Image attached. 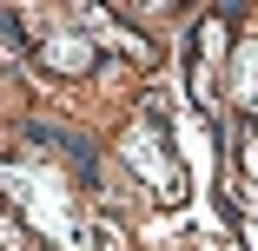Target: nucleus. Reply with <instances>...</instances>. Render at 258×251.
Returning a JSON list of instances; mask_svg holds the SVG:
<instances>
[{
	"label": "nucleus",
	"mask_w": 258,
	"mask_h": 251,
	"mask_svg": "<svg viewBox=\"0 0 258 251\" xmlns=\"http://www.w3.org/2000/svg\"><path fill=\"white\" fill-rule=\"evenodd\" d=\"M238 99H245V106H258V46L245 53V79H238Z\"/></svg>",
	"instance_id": "obj_1"
}]
</instances>
